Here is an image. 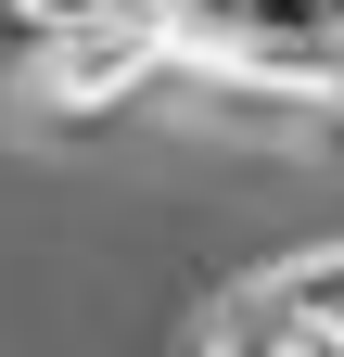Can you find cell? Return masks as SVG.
<instances>
[{
  "mask_svg": "<svg viewBox=\"0 0 344 357\" xmlns=\"http://www.w3.org/2000/svg\"><path fill=\"white\" fill-rule=\"evenodd\" d=\"M153 89H166V26H141V13H90V26L38 38V102L77 115V128L153 102Z\"/></svg>",
  "mask_w": 344,
  "mask_h": 357,
  "instance_id": "6da1fadb",
  "label": "cell"
},
{
  "mask_svg": "<svg viewBox=\"0 0 344 357\" xmlns=\"http://www.w3.org/2000/svg\"><path fill=\"white\" fill-rule=\"evenodd\" d=\"M90 13H115V0H0V26H13L26 52H38V38H64V26H90Z\"/></svg>",
  "mask_w": 344,
  "mask_h": 357,
  "instance_id": "7a4b0ae2",
  "label": "cell"
}]
</instances>
